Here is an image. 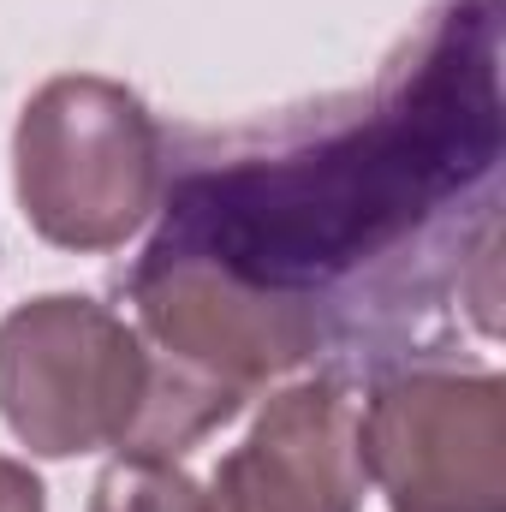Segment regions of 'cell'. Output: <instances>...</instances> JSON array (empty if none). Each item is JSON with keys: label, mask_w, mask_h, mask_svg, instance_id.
I'll return each mask as SVG.
<instances>
[{"label": "cell", "mask_w": 506, "mask_h": 512, "mask_svg": "<svg viewBox=\"0 0 506 512\" xmlns=\"http://www.w3.org/2000/svg\"><path fill=\"white\" fill-rule=\"evenodd\" d=\"M501 143V6L441 0L358 114L191 161L149 251L245 286L316 352L364 346L393 304L495 262Z\"/></svg>", "instance_id": "1"}, {"label": "cell", "mask_w": 506, "mask_h": 512, "mask_svg": "<svg viewBox=\"0 0 506 512\" xmlns=\"http://www.w3.org/2000/svg\"><path fill=\"white\" fill-rule=\"evenodd\" d=\"M18 203L60 251H120L155 215L161 131L114 78H48L12 137Z\"/></svg>", "instance_id": "2"}, {"label": "cell", "mask_w": 506, "mask_h": 512, "mask_svg": "<svg viewBox=\"0 0 506 512\" xmlns=\"http://www.w3.org/2000/svg\"><path fill=\"white\" fill-rule=\"evenodd\" d=\"M143 393L149 346L96 298L54 292L0 322V417L42 459L120 447Z\"/></svg>", "instance_id": "3"}, {"label": "cell", "mask_w": 506, "mask_h": 512, "mask_svg": "<svg viewBox=\"0 0 506 512\" xmlns=\"http://www.w3.org/2000/svg\"><path fill=\"white\" fill-rule=\"evenodd\" d=\"M364 477L393 512H506V382L405 370L358 405Z\"/></svg>", "instance_id": "4"}, {"label": "cell", "mask_w": 506, "mask_h": 512, "mask_svg": "<svg viewBox=\"0 0 506 512\" xmlns=\"http://www.w3.org/2000/svg\"><path fill=\"white\" fill-rule=\"evenodd\" d=\"M358 405L364 399L346 376H316L274 393L245 447L215 465L209 512H358L370 489Z\"/></svg>", "instance_id": "5"}, {"label": "cell", "mask_w": 506, "mask_h": 512, "mask_svg": "<svg viewBox=\"0 0 506 512\" xmlns=\"http://www.w3.org/2000/svg\"><path fill=\"white\" fill-rule=\"evenodd\" d=\"M90 512H209V495L173 465V459H114L96 489Z\"/></svg>", "instance_id": "6"}, {"label": "cell", "mask_w": 506, "mask_h": 512, "mask_svg": "<svg viewBox=\"0 0 506 512\" xmlns=\"http://www.w3.org/2000/svg\"><path fill=\"white\" fill-rule=\"evenodd\" d=\"M0 512H48L42 483H36L30 465H18V459H0Z\"/></svg>", "instance_id": "7"}]
</instances>
